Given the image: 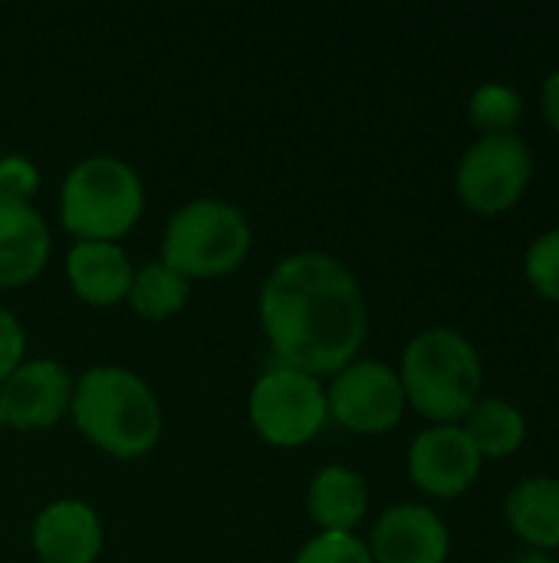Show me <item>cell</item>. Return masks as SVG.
<instances>
[{
  "instance_id": "cell-21",
  "label": "cell",
  "mask_w": 559,
  "mask_h": 563,
  "mask_svg": "<svg viewBox=\"0 0 559 563\" xmlns=\"http://www.w3.org/2000/svg\"><path fill=\"white\" fill-rule=\"evenodd\" d=\"M293 563H372V554L353 534H320L297 554Z\"/></svg>"
},
{
  "instance_id": "cell-8",
  "label": "cell",
  "mask_w": 559,
  "mask_h": 563,
  "mask_svg": "<svg viewBox=\"0 0 559 563\" xmlns=\"http://www.w3.org/2000/svg\"><path fill=\"white\" fill-rule=\"evenodd\" d=\"M326 412L349 432L379 435L399 426L405 412V393L399 373L385 363H349L336 373L326 393Z\"/></svg>"
},
{
  "instance_id": "cell-14",
  "label": "cell",
  "mask_w": 559,
  "mask_h": 563,
  "mask_svg": "<svg viewBox=\"0 0 559 563\" xmlns=\"http://www.w3.org/2000/svg\"><path fill=\"white\" fill-rule=\"evenodd\" d=\"M66 274L76 297L92 307H109L128 297L135 277L125 251L105 241H79L66 257Z\"/></svg>"
},
{
  "instance_id": "cell-4",
  "label": "cell",
  "mask_w": 559,
  "mask_h": 563,
  "mask_svg": "<svg viewBox=\"0 0 559 563\" xmlns=\"http://www.w3.org/2000/svg\"><path fill=\"white\" fill-rule=\"evenodd\" d=\"M145 208V191L138 175L109 155H92L79 162L59 195L63 228L79 241H105L112 244L125 231L135 228Z\"/></svg>"
},
{
  "instance_id": "cell-10",
  "label": "cell",
  "mask_w": 559,
  "mask_h": 563,
  "mask_svg": "<svg viewBox=\"0 0 559 563\" xmlns=\"http://www.w3.org/2000/svg\"><path fill=\"white\" fill-rule=\"evenodd\" d=\"M72 402V383L59 363L30 360L20 363L0 389L3 426L20 432H40L63 419Z\"/></svg>"
},
{
  "instance_id": "cell-13",
  "label": "cell",
  "mask_w": 559,
  "mask_h": 563,
  "mask_svg": "<svg viewBox=\"0 0 559 563\" xmlns=\"http://www.w3.org/2000/svg\"><path fill=\"white\" fill-rule=\"evenodd\" d=\"M49 257V231L30 201H0V287L30 284Z\"/></svg>"
},
{
  "instance_id": "cell-15",
  "label": "cell",
  "mask_w": 559,
  "mask_h": 563,
  "mask_svg": "<svg viewBox=\"0 0 559 563\" xmlns=\"http://www.w3.org/2000/svg\"><path fill=\"white\" fill-rule=\"evenodd\" d=\"M369 508L366 482L349 468H323L310 485V518L323 534H349Z\"/></svg>"
},
{
  "instance_id": "cell-23",
  "label": "cell",
  "mask_w": 559,
  "mask_h": 563,
  "mask_svg": "<svg viewBox=\"0 0 559 563\" xmlns=\"http://www.w3.org/2000/svg\"><path fill=\"white\" fill-rule=\"evenodd\" d=\"M23 346H26L23 327L10 310L0 307V383L23 363Z\"/></svg>"
},
{
  "instance_id": "cell-16",
  "label": "cell",
  "mask_w": 559,
  "mask_h": 563,
  "mask_svg": "<svg viewBox=\"0 0 559 563\" xmlns=\"http://www.w3.org/2000/svg\"><path fill=\"white\" fill-rule=\"evenodd\" d=\"M507 521L517 538L537 551L559 548V482L530 478L507 498Z\"/></svg>"
},
{
  "instance_id": "cell-5",
  "label": "cell",
  "mask_w": 559,
  "mask_h": 563,
  "mask_svg": "<svg viewBox=\"0 0 559 563\" xmlns=\"http://www.w3.org/2000/svg\"><path fill=\"white\" fill-rule=\"evenodd\" d=\"M250 251V224L247 218L214 198H201L185 205L165 231L161 264L188 277H221L241 267Z\"/></svg>"
},
{
  "instance_id": "cell-25",
  "label": "cell",
  "mask_w": 559,
  "mask_h": 563,
  "mask_svg": "<svg viewBox=\"0 0 559 563\" xmlns=\"http://www.w3.org/2000/svg\"><path fill=\"white\" fill-rule=\"evenodd\" d=\"M514 563H557L550 554H544V551H527V554H521Z\"/></svg>"
},
{
  "instance_id": "cell-27",
  "label": "cell",
  "mask_w": 559,
  "mask_h": 563,
  "mask_svg": "<svg viewBox=\"0 0 559 563\" xmlns=\"http://www.w3.org/2000/svg\"><path fill=\"white\" fill-rule=\"evenodd\" d=\"M557 350H559V336H557Z\"/></svg>"
},
{
  "instance_id": "cell-11",
  "label": "cell",
  "mask_w": 559,
  "mask_h": 563,
  "mask_svg": "<svg viewBox=\"0 0 559 563\" xmlns=\"http://www.w3.org/2000/svg\"><path fill=\"white\" fill-rule=\"evenodd\" d=\"M372 563H445L448 528L422 505L389 508L372 531Z\"/></svg>"
},
{
  "instance_id": "cell-12",
  "label": "cell",
  "mask_w": 559,
  "mask_h": 563,
  "mask_svg": "<svg viewBox=\"0 0 559 563\" xmlns=\"http://www.w3.org/2000/svg\"><path fill=\"white\" fill-rule=\"evenodd\" d=\"M33 551L43 563H92L102 551L96 511L82 501H53L33 525Z\"/></svg>"
},
{
  "instance_id": "cell-22",
  "label": "cell",
  "mask_w": 559,
  "mask_h": 563,
  "mask_svg": "<svg viewBox=\"0 0 559 563\" xmlns=\"http://www.w3.org/2000/svg\"><path fill=\"white\" fill-rule=\"evenodd\" d=\"M33 191H36V168L20 155H7L0 162V201H26Z\"/></svg>"
},
{
  "instance_id": "cell-1",
  "label": "cell",
  "mask_w": 559,
  "mask_h": 563,
  "mask_svg": "<svg viewBox=\"0 0 559 563\" xmlns=\"http://www.w3.org/2000/svg\"><path fill=\"white\" fill-rule=\"evenodd\" d=\"M260 320L280 366L306 376L346 369L366 340V300L356 277L320 251L273 267L260 290Z\"/></svg>"
},
{
  "instance_id": "cell-24",
  "label": "cell",
  "mask_w": 559,
  "mask_h": 563,
  "mask_svg": "<svg viewBox=\"0 0 559 563\" xmlns=\"http://www.w3.org/2000/svg\"><path fill=\"white\" fill-rule=\"evenodd\" d=\"M540 102H544V115L547 122L559 132V69L544 82V92H540Z\"/></svg>"
},
{
  "instance_id": "cell-19",
  "label": "cell",
  "mask_w": 559,
  "mask_h": 563,
  "mask_svg": "<svg viewBox=\"0 0 559 563\" xmlns=\"http://www.w3.org/2000/svg\"><path fill=\"white\" fill-rule=\"evenodd\" d=\"M521 119V96L511 86L488 82L471 96V122L484 135H507Z\"/></svg>"
},
{
  "instance_id": "cell-20",
  "label": "cell",
  "mask_w": 559,
  "mask_h": 563,
  "mask_svg": "<svg viewBox=\"0 0 559 563\" xmlns=\"http://www.w3.org/2000/svg\"><path fill=\"white\" fill-rule=\"evenodd\" d=\"M527 280L547 300L559 303V228L540 234L527 251Z\"/></svg>"
},
{
  "instance_id": "cell-2",
  "label": "cell",
  "mask_w": 559,
  "mask_h": 563,
  "mask_svg": "<svg viewBox=\"0 0 559 563\" xmlns=\"http://www.w3.org/2000/svg\"><path fill=\"white\" fill-rule=\"evenodd\" d=\"M76 429L112 459L148 455L161 439V406L128 369L96 366L72 389Z\"/></svg>"
},
{
  "instance_id": "cell-3",
  "label": "cell",
  "mask_w": 559,
  "mask_h": 563,
  "mask_svg": "<svg viewBox=\"0 0 559 563\" xmlns=\"http://www.w3.org/2000/svg\"><path fill=\"white\" fill-rule=\"evenodd\" d=\"M405 402L438 426L465 419L481 396V356L468 336L455 330L418 333L399 373Z\"/></svg>"
},
{
  "instance_id": "cell-7",
  "label": "cell",
  "mask_w": 559,
  "mask_h": 563,
  "mask_svg": "<svg viewBox=\"0 0 559 563\" xmlns=\"http://www.w3.org/2000/svg\"><path fill=\"white\" fill-rule=\"evenodd\" d=\"M530 148L514 135H481L458 165V195L478 214H504L530 185Z\"/></svg>"
},
{
  "instance_id": "cell-9",
  "label": "cell",
  "mask_w": 559,
  "mask_h": 563,
  "mask_svg": "<svg viewBox=\"0 0 559 563\" xmlns=\"http://www.w3.org/2000/svg\"><path fill=\"white\" fill-rule=\"evenodd\" d=\"M481 462L461 426H432L412 442L409 475L432 498H458L474 485Z\"/></svg>"
},
{
  "instance_id": "cell-6",
  "label": "cell",
  "mask_w": 559,
  "mask_h": 563,
  "mask_svg": "<svg viewBox=\"0 0 559 563\" xmlns=\"http://www.w3.org/2000/svg\"><path fill=\"white\" fill-rule=\"evenodd\" d=\"M326 393L316 376L277 366L250 393V422L257 435L280 449L306 445L326 422Z\"/></svg>"
},
{
  "instance_id": "cell-17",
  "label": "cell",
  "mask_w": 559,
  "mask_h": 563,
  "mask_svg": "<svg viewBox=\"0 0 559 563\" xmlns=\"http://www.w3.org/2000/svg\"><path fill=\"white\" fill-rule=\"evenodd\" d=\"M461 429L468 432L481 459H507L521 449L527 435L521 409L507 399H478L474 409L465 416Z\"/></svg>"
},
{
  "instance_id": "cell-18",
  "label": "cell",
  "mask_w": 559,
  "mask_h": 563,
  "mask_svg": "<svg viewBox=\"0 0 559 563\" xmlns=\"http://www.w3.org/2000/svg\"><path fill=\"white\" fill-rule=\"evenodd\" d=\"M132 310L145 320H168L188 303V280L161 261L135 271L128 287Z\"/></svg>"
},
{
  "instance_id": "cell-26",
  "label": "cell",
  "mask_w": 559,
  "mask_h": 563,
  "mask_svg": "<svg viewBox=\"0 0 559 563\" xmlns=\"http://www.w3.org/2000/svg\"><path fill=\"white\" fill-rule=\"evenodd\" d=\"M0 429H3V412H0Z\"/></svg>"
}]
</instances>
